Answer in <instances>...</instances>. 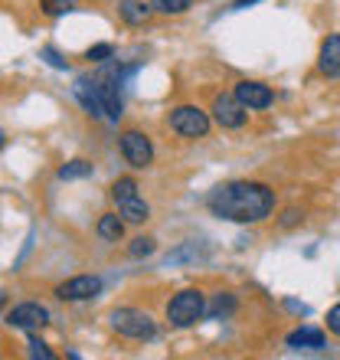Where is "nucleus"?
I'll return each mask as SVG.
<instances>
[{
  "instance_id": "nucleus-1",
  "label": "nucleus",
  "mask_w": 340,
  "mask_h": 360,
  "mask_svg": "<svg viewBox=\"0 0 340 360\" xmlns=\"http://www.w3.org/2000/svg\"><path fill=\"white\" fill-rule=\"evenodd\" d=\"M275 210V190L259 180H229L209 193V213L226 223H262Z\"/></svg>"
},
{
  "instance_id": "nucleus-2",
  "label": "nucleus",
  "mask_w": 340,
  "mask_h": 360,
  "mask_svg": "<svg viewBox=\"0 0 340 360\" xmlns=\"http://www.w3.org/2000/svg\"><path fill=\"white\" fill-rule=\"evenodd\" d=\"M122 66L115 63H102V69L92 76L95 92H98V102H102V112L108 122H118L122 118Z\"/></svg>"
},
{
  "instance_id": "nucleus-3",
  "label": "nucleus",
  "mask_w": 340,
  "mask_h": 360,
  "mask_svg": "<svg viewBox=\"0 0 340 360\" xmlns=\"http://www.w3.org/2000/svg\"><path fill=\"white\" fill-rule=\"evenodd\" d=\"M207 318V295L200 288H183L167 302V321L174 328H193Z\"/></svg>"
},
{
  "instance_id": "nucleus-4",
  "label": "nucleus",
  "mask_w": 340,
  "mask_h": 360,
  "mask_svg": "<svg viewBox=\"0 0 340 360\" xmlns=\"http://www.w3.org/2000/svg\"><path fill=\"white\" fill-rule=\"evenodd\" d=\"M112 328L115 334H122L128 341H151L157 334V321L148 311H141V308H115Z\"/></svg>"
},
{
  "instance_id": "nucleus-5",
  "label": "nucleus",
  "mask_w": 340,
  "mask_h": 360,
  "mask_svg": "<svg viewBox=\"0 0 340 360\" xmlns=\"http://www.w3.org/2000/svg\"><path fill=\"white\" fill-rule=\"evenodd\" d=\"M170 128L180 138H207L209 134V115L197 105H180L170 112Z\"/></svg>"
},
{
  "instance_id": "nucleus-6",
  "label": "nucleus",
  "mask_w": 340,
  "mask_h": 360,
  "mask_svg": "<svg viewBox=\"0 0 340 360\" xmlns=\"http://www.w3.org/2000/svg\"><path fill=\"white\" fill-rule=\"evenodd\" d=\"M118 148H122V158L131 164V167H138V171L151 167V161H154V144H151V138H148L144 131H138V128H128V131L122 134Z\"/></svg>"
},
{
  "instance_id": "nucleus-7",
  "label": "nucleus",
  "mask_w": 340,
  "mask_h": 360,
  "mask_svg": "<svg viewBox=\"0 0 340 360\" xmlns=\"http://www.w3.org/2000/svg\"><path fill=\"white\" fill-rule=\"evenodd\" d=\"M7 324L10 328H17V331H43V328L49 324V311L39 302L13 304V308L7 311Z\"/></svg>"
},
{
  "instance_id": "nucleus-8",
  "label": "nucleus",
  "mask_w": 340,
  "mask_h": 360,
  "mask_svg": "<svg viewBox=\"0 0 340 360\" xmlns=\"http://www.w3.org/2000/svg\"><path fill=\"white\" fill-rule=\"evenodd\" d=\"M213 118H216L219 128H229V131H236V128H242V124L249 122V108L242 102H239L236 95H216L213 98Z\"/></svg>"
},
{
  "instance_id": "nucleus-9",
  "label": "nucleus",
  "mask_w": 340,
  "mask_h": 360,
  "mask_svg": "<svg viewBox=\"0 0 340 360\" xmlns=\"http://www.w3.org/2000/svg\"><path fill=\"white\" fill-rule=\"evenodd\" d=\"M233 95H236L239 102L246 105L249 112H262V108H268V105L275 102V92L265 82H255V79H242L236 89H233Z\"/></svg>"
},
{
  "instance_id": "nucleus-10",
  "label": "nucleus",
  "mask_w": 340,
  "mask_h": 360,
  "mask_svg": "<svg viewBox=\"0 0 340 360\" xmlns=\"http://www.w3.org/2000/svg\"><path fill=\"white\" fill-rule=\"evenodd\" d=\"M98 292H102V278L98 275H76V278H69V282H63L56 288L63 302H89Z\"/></svg>"
},
{
  "instance_id": "nucleus-11",
  "label": "nucleus",
  "mask_w": 340,
  "mask_h": 360,
  "mask_svg": "<svg viewBox=\"0 0 340 360\" xmlns=\"http://www.w3.org/2000/svg\"><path fill=\"white\" fill-rule=\"evenodd\" d=\"M318 69H321V76H327V79H340V33H331V37L321 43Z\"/></svg>"
},
{
  "instance_id": "nucleus-12",
  "label": "nucleus",
  "mask_w": 340,
  "mask_h": 360,
  "mask_svg": "<svg viewBox=\"0 0 340 360\" xmlns=\"http://www.w3.org/2000/svg\"><path fill=\"white\" fill-rule=\"evenodd\" d=\"M285 344L292 347V351H321L324 344H327V338H324V331H318V328H298V331H292L288 338H285Z\"/></svg>"
},
{
  "instance_id": "nucleus-13",
  "label": "nucleus",
  "mask_w": 340,
  "mask_h": 360,
  "mask_svg": "<svg viewBox=\"0 0 340 360\" xmlns=\"http://www.w3.org/2000/svg\"><path fill=\"white\" fill-rule=\"evenodd\" d=\"M76 95H79V102H82V108L92 115V118H105L102 102H98V92H95L92 76H79V79H76Z\"/></svg>"
},
{
  "instance_id": "nucleus-14",
  "label": "nucleus",
  "mask_w": 340,
  "mask_h": 360,
  "mask_svg": "<svg viewBox=\"0 0 340 360\" xmlns=\"http://www.w3.org/2000/svg\"><path fill=\"white\" fill-rule=\"evenodd\" d=\"M118 13H122V20L128 23V27H141V23H148V17L154 13V7H151V0H148V4H144V0H122Z\"/></svg>"
},
{
  "instance_id": "nucleus-15",
  "label": "nucleus",
  "mask_w": 340,
  "mask_h": 360,
  "mask_svg": "<svg viewBox=\"0 0 340 360\" xmlns=\"http://www.w3.org/2000/svg\"><path fill=\"white\" fill-rule=\"evenodd\" d=\"M118 213H122L124 223H144V219L151 217V207L141 197H131V200H124V203H118Z\"/></svg>"
},
{
  "instance_id": "nucleus-16",
  "label": "nucleus",
  "mask_w": 340,
  "mask_h": 360,
  "mask_svg": "<svg viewBox=\"0 0 340 360\" xmlns=\"http://www.w3.org/2000/svg\"><path fill=\"white\" fill-rule=\"evenodd\" d=\"M98 236L102 239H108V243H118V239L124 236V219H122V213H105L102 219H98Z\"/></svg>"
},
{
  "instance_id": "nucleus-17",
  "label": "nucleus",
  "mask_w": 340,
  "mask_h": 360,
  "mask_svg": "<svg viewBox=\"0 0 340 360\" xmlns=\"http://www.w3.org/2000/svg\"><path fill=\"white\" fill-rule=\"evenodd\" d=\"M233 311H236V295H229V292L216 295V302L207 304V318H226Z\"/></svg>"
},
{
  "instance_id": "nucleus-18",
  "label": "nucleus",
  "mask_w": 340,
  "mask_h": 360,
  "mask_svg": "<svg viewBox=\"0 0 340 360\" xmlns=\"http://www.w3.org/2000/svg\"><path fill=\"white\" fill-rule=\"evenodd\" d=\"M138 197V180L134 177H118L112 184V200L115 203H124V200H131Z\"/></svg>"
},
{
  "instance_id": "nucleus-19",
  "label": "nucleus",
  "mask_w": 340,
  "mask_h": 360,
  "mask_svg": "<svg viewBox=\"0 0 340 360\" xmlns=\"http://www.w3.org/2000/svg\"><path fill=\"white\" fill-rule=\"evenodd\" d=\"M154 13H164V17H177V13H187L193 7V0H151Z\"/></svg>"
},
{
  "instance_id": "nucleus-20",
  "label": "nucleus",
  "mask_w": 340,
  "mask_h": 360,
  "mask_svg": "<svg viewBox=\"0 0 340 360\" xmlns=\"http://www.w3.org/2000/svg\"><path fill=\"white\" fill-rule=\"evenodd\" d=\"M92 174V164L82 161V158H76V161H69L59 167V180H79V177H89Z\"/></svg>"
},
{
  "instance_id": "nucleus-21",
  "label": "nucleus",
  "mask_w": 340,
  "mask_h": 360,
  "mask_svg": "<svg viewBox=\"0 0 340 360\" xmlns=\"http://www.w3.org/2000/svg\"><path fill=\"white\" fill-rule=\"evenodd\" d=\"M39 10L46 17H63L69 10H76V0H39Z\"/></svg>"
},
{
  "instance_id": "nucleus-22",
  "label": "nucleus",
  "mask_w": 340,
  "mask_h": 360,
  "mask_svg": "<svg viewBox=\"0 0 340 360\" xmlns=\"http://www.w3.org/2000/svg\"><path fill=\"white\" fill-rule=\"evenodd\" d=\"M154 239H148V236H138L131 243V246H128V256L131 259H148V256H154Z\"/></svg>"
},
{
  "instance_id": "nucleus-23",
  "label": "nucleus",
  "mask_w": 340,
  "mask_h": 360,
  "mask_svg": "<svg viewBox=\"0 0 340 360\" xmlns=\"http://www.w3.org/2000/svg\"><path fill=\"white\" fill-rule=\"evenodd\" d=\"M112 56H115L112 43H98V46H92L89 53H85V59H92V63H108Z\"/></svg>"
},
{
  "instance_id": "nucleus-24",
  "label": "nucleus",
  "mask_w": 340,
  "mask_h": 360,
  "mask_svg": "<svg viewBox=\"0 0 340 360\" xmlns=\"http://www.w3.org/2000/svg\"><path fill=\"white\" fill-rule=\"evenodd\" d=\"M27 347H30V357H39V360H56V354H53V351H49V347H46V344H43V341H39V338H30V344H27Z\"/></svg>"
},
{
  "instance_id": "nucleus-25",
  "label": "nucleus",
  "mask_w": 340,
  "mask_h": 360,
  "mask_svg": "<svg viewBox=\"0 0 340 360\" xmlns=\"http://www.w3.org/2000/svg\"><path fill=\"white\" fill-rule=\"evenodd\" d=\"M327 331L337 334V338H340V302L334 304L331 311H327Z\"/></svg>"
},
{
  "instance_id": "nucleus-26",
  "label": "nucleus",
  "mask_w": 340,
  "mask_h": 360,
  "mask_svg": "<svg viewBox=\"0 0 340 360\" xmlns=\"http://www.w3.org/2000/svg\"><path fill=\"white\" fill-rule=\"evenodd\" d=\"M43 59H49V66L66 69V59H59V53H56V49H43Z\"/></svg>"
},
{
  "instance_id": "nucleus-27",
  "label": "nucleus",
  "mask_w": 340,
  "mask_h": 360,
  "mask_svg": "<svg viewBox=\"0 0 340 360\" xmlns=\"http://www.w3.org/2000/svg\"><path fill=\"white\" fill-rule=\"evenodd\" d=\"M294 223H301V210H285V217H282V226H294Z\"/></svg>"
},
{
  "instance_id": "nucleus-28",
  "label": "nucleus",
  "mask_w": 340,
  "mask_h": 360,
  "mask_svg": "<svg viewBox=\"0 0 340 360\" xmlns=\"http://www.w3.org/2000/svg\"><path fill=\"white\" fill-rule=\"evenodd\" d=\"M252 4H259V0H236V4H233V10H246V7H252Z\"/></svg>"
},
{
  "instance_id": "nucleus-29",
  "label": "nucleus",
  "mask_w": 340,
  "mask_h": 360,
  "mask_svg": "<svg viewBox=\"0 0 340 360\" xmlns=\"http://www.w3.org/2000/svg\"><path fill=\"white\" fill-rule=\"evenodd\" d=\"M4 141H7V134H4V128H0V148H4Z\"/></svg>"
},
{
  "instance_id": "nucleus-30",
  "label": "nucleus",
  "mask_w": 340,
  "mask_h": 360,
  "mask_svg": "<svg viewBox=\"0 0 340 360\" xmlns=\"http://www.w3.org/2000/svg\"><path fill=\"white\" fill-rule=\"evenodd\" d=\"M4 302H7V295H4V292H0V304H4Z\"/></svg>"
}]
</instances>
